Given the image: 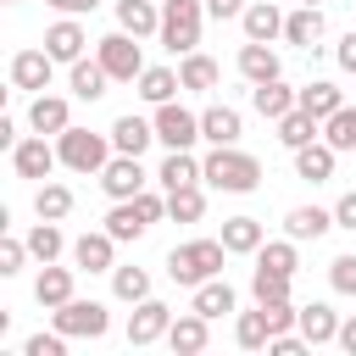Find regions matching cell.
Masks as SVG:
<instances>
[{"label":"cell","instance_id":"12","mask_svg":"<svg viewBox=\"0 0 356 356\" xmlns=\"http://www.w3.org/2000/svg\"><path fill=\"white\" fill-rule=\"evenodd\" d=\"M250 106H256V117L278 122V117H289L300 106V89H289L284 78H267V83H250Z\"/></svg>","mask_w":356,"mask_h":356},{"label":"cell","instance_id":"44","mask_svg":"<svg viewBox=\"0 0 356 356\" xmlns=\"http://www.w3.org/2000/svg\"><path fill=\"white\" fill-rule=\"evenodd\" d=\"M328 284H334V295H356V250L328 261Z\"/></svg>","mask_w":356,"mask_h":356},{"label":"cell","instance_id":"9","mask_svg":"<svg viewBox=\"0 0 356 356\" xmlns=\"http://www.w3.org/2000/svg\"><path fill=\"white\" fill-rule=\"evenodd\" d=\"M56 161H61V150H56L44 134H33V139H17V145H11V172H17V178H39V184H44V178L56 172Z\"/></svg>","mask_w":356,"mask_h":356},{"label":"cell","instance_id":"39","mask_svg":"<svg viewBox=\"0 0 356 356\" xmlns=\"http://www.w3.org/2000/svg\"><path fill=\"white\" fill-rule=\"evenodd\" d=\"M111 295H117L122 306H139V300L150 295V273H145V267H111Z\"/></svg>","mask_w":356,"mask_h":356},{"label":"cell","instance_id":"38","mask_svg":"<svg viewBox=\"0 0 356 356\" xmlns=\"http://www.w3.org/2000/svg\"><path fill=\"white\" fill-rule=\"evenodd\" d=\"M28 250H33V261L44 267V261H56V256L67 250V239H61V228H56L50 217H39V222L28 228Z\"/></svg>","mask_w":356,"mask_h":356},{"label":"cell","instance_id":"3","mask_svg":"<svg viewBox=\"0 0 356 356\" xmlns=\"http://www.w3.org/2000/svg\"><path fill=\"white\" fill-rule=\"evenodd\" d=\"M200 17H206V0H161V44L172 56H189L200 44Z\"/></svg>","mask_w":356,"mask_h":356},{"label":"cell","instance_id":"42","mask_svg":"<svg viewBox=\"0 0 356 356\" xmlns=\"http://www.w3.org/2000/svg\"><path fill=\"white\" fill-rule=\"evenodd\" d=\"M323 139L345 156V150H356V106H339L328 122H323Z\"/></svg>","mask_w":356,"mask_h":356},{"label":"cell","instance_id":"46","mask_svg":"<svg viewBox=\"0 0 356 356\" xmlns=\"http://www.w3.org/2000/svg\"><path fill=\"white\" fill-rule=\"evenodd\" d=\"M22 356H67V334H61V328H56V334H28Z\"/></svg>","mask_w":356,"mask_h":356},{"label":"cell","instance_id":"26","mask_svg":"<svg viewBox=\"0 0 356 356\" xmlns=\"http://www.w3.org/2000/svg\"><path fill=\"white\" fill-rule=\"evenodd\" d=\"M150 139H156V122H145V117H134V111L111 122V145H117L122 156H145Z\"/></svg>","mask_w":356,"mask_h":356},{"label":"cell","instance_id":"14","mask_svg":"<svg viewBox=\"0 0 356 356\" xmlns=\"http://www.w3.org/2000/svg\"><path fill=\"white\" fill-rule=\"evenodd\" d=\"M50 72H56L50 50H17L11 56V83L17 89H50Z\"/></svg>","mask_w":356,"mask_h":356},{"label":"cell","instance_id":"32","mask_svg":"<svg viewBox=\"0 0 356 356\" xmlns=\"http://www.w3.org/2000/svg\"><path fill=\"white\" fill-rule=\"evenodd\" d=\"M339 106H345V95H339V83H328V78H317V83L300 89V111H312L317 122H328Z\"/></svg>","mask_w":356,"mask_h":356},{"label":"cell","instance_id":"31","mask_svg":"<svg viewBox=\"0 0 356 356\" xmlns=\"http://www.w3.org/2000/svg\"><path fill=\"white\" fill-rule=\"evenodd\" d=\"M134 83H139V100H150V106H161V100H172V95L184 89V78H178L172 67H145Z\"/></svg>","mask_w":356,"mask_h":356},{"label":"cell","instance_id":"7","mask_svg":"<svg viewBox=\"0 0 356 356\" xmlns=\"http://www.w3.org/2000/svg\"><path fill=\"white\" fill-rule=\"evenodd\" d=\"M150 122H156V139H161L167 150H195V139H200V117L184 111L178 100H161Z\"/></svg>","mask_w":356,"mask_h":356},{"label":"cell","instance_id":"53","mask_svg":"<svg viewBox=\"0 0 356 356\" xmlns=\"http://www.w3.org/2000/svg\"><path fill=\"white\" fill-rule=\"evenodd\" d=\"M17 139H22V134H17V122H11V117H0V145H6V150H11V145H17Z\"/></svg>","mask_w":356,"mask_h":356},{"label":"cell","instance_id":"23","mask_svg":"<svg viewBox=\"0 0 356 356\" xmlns=\"http://www.w3.org/2000/svg\"><path fill=\"white\" fill-rule=\"evenodd\" d=\"M222 245H228V256H256L261 245H267V228L256 222V217H228L222 222V234H217Z\"/></svg>","mask_w":356,"mask_h":356},{"label":"cell","instance_id":"11","mask_svg":"<svg viewBox=\"0 0 356 356\" xmlns=\"http://www.w3.org/2000/svg\"><path fill=\"white\" fill-rule=\"evenodd\" d=\"M72 267L78 273H111L117 267V239L100 228V234H78L72 239Z\"/></svg>","mask_w":356,"mask_h":356},{"label":"cell","instance_id":"40","mask_svg":"<svg viewBox=\"0 0 356 356\" xmlns=\"http://www.w3.org/2000/svg\"><path fill=\"white\" fill-rule=\"evenodd\" d=\"M33 211H39V217H50V222H61V217L72 211V189H67V184H56V178H44V184H39V195H33Z\"/></svg>","mask_w":356,"mask_h":356},{"label":"cell","instance_id":"24","mask_svg":"<svg viewBox=\"0 0 356 356\" xmlns=\"http://www.w3.org/2000/svg\"><path fill=\"white\" fill-rule=\"evenodd\" d=\"M295 328H300L312 345H328V339H339V312H334L328 300H312V306H300Z\"/></svg>","mask_w":356,"mask_h":356},{"label":"cell","instance_id":"52","mask_svg":"<svg viewBox=\"0 0 356 356\" xmlns=\"http://www.w3.org/2000/svg\"><path fill=\"white\" fill-rule=\"evenodd\" d=\"M44 6H56L61 17H83V11H95L100 0H44Z\"/></svg>","mask_w":356,"mask_h":356},{"label":"cell","instance_id":"34","mask_svg":"<svg viewBox=\"0 0 356 356\" xmlns=\"http://www.w3.org/2000/svg\"><path fill=\"white\" fill-rule=\"evenodd\" d=\"M167 217H172V222H200V217H206V189H200V184L167 189Z\"/></svg>","mask_w":356,"mask_h":356},{"label":"cell","instance_id":"35","mask_svg":"<svg viewBox=\"0 0 356 356\" xmlns=\"http://www.w3.org/2000/svg\"><path fill=\"white\" fill-rule=\"evenodd\" d=\"M234 339H239V350H267V339H273L267 312H261V306H256V312H239V317H234Z\"/></svg>","mask_w":356,"mask_h":356},{"label":"cell","instance_id":"17","mask_svg":"<svg viewBox=\"0 0 356 356\" xmlns=\"http://www.w3.org/2000/svg\"><path fill=\"white\" fill-rule=\"evenodd\" d=\"M72 273H78V267H56V261H44L39 278H33V300H39L44 312L67 306V300H72Z\"/></svg>","mask_w":356,"mask_h":356},{"label":"cell","instance_id":"50","mask_svg":"<svg viewBox=\"0 0 356 356\" xmlns=\"http://www.w3.org/2000/svg\"><path fill=\"white\" fill-rule=\"evenodd\" d=\"M334 61H339L345 72H356V28H350V33L339 39V50H334Z\"/></svg>","mask_w":356,"mask_h":356},{"label":"cell","instance_id":"22","mask_svg":"<svg viewBox=\"0 0 356 356\" xmlns=\"http://www.w3.org/2000/svg\"><path fill=\"white\" fill-rule=\"evenodd\" d=\"M239 134H245V122H239L234 106H206L200 111V139L206 145H239Z\"/></svg>","mask_w":356,"mask_h":356},{"label":"cell","instance_id":"15","mask_svg":"<svg viewBox=\"0 0 356 356\" xmlns=\"http://www.w3.org/2000/svg\"><path fill=\"white\" fill-rule=\"evenodd\" d=\"M28 128L33 134H67L72 128V106L61 100V95H33V106H28Z\"/></svg>","mask_w":356,"mask_h":356},{"label":"cell","instance_id":"27","mask_svg":"<svg viewBox=\"0 0 356 356\" xmlns=\"http://www.w3.org/2000/svg\"><path fill=\"white\" fill-rule=\"evenodd\" d=\"M150 228V217L139 211V200H111V211H106V234L117 239V245H128V239H139Z\"/></svg>","mask_w":356,"mask_h":356},{"label":"cell","instance_id":"43","mask_svg":"<svg viewBox=\"0 0 356 356\" xmlns=\"http://www.w3.org/2000/svg\"><path fill=\"white\" fill-rule=\"evenodd\" d=\"M289 284H295V278H289V273H273V267H256V273H250V295H256L261 306H267V300H289Z\"/></svg>","mask_w":356,"mask_h":356},{"label":"cell","instance_id":"2","mask_svg":"<svg viewBox=\"0 0 356 356\" xmlns=\"http://www.w3.org/2000/svg\"><path fill=\"white\" fill-rule=\"evenodd\" d=\"M222 256H228L222 239H189V245H172V250H167V278L184 284V289H200L206 278H222Z\"/></svg>","mask_w":356,"mask_h":356},{"label":"cell","instance_id":"49","mask_svg":"<svg viewBox=\"0 0 356 356\" xmlns=\"http://www.w3.org/2000/svg\"><path fill=\"white\" fill-rule=\"evenodd\" d=\"M206 17L228 22V17H245V0H206Z\"/></svg>","mask_w":356,"mask_h":356},{"label":"cell","instance_id":"48","mask_svg":"<svg viewBox=\"0 0 356 356\" xmlns=\"http://www.w3.org/2000/svg\"><path fill=\"white\" fill-rule=\"evenodd\" d=\"M334 228H350V234H356V189H345V195L334 200Z\"/></svg>","mask_w":356,"mask_h":356},{"label":"cell","instance_id":"37","mask_svg":"<svg viewBox=\"0 0 356 356\" xmlns=\"http://www.w3.org/2000/svg\"><path fill=\"white\" fill-rule=\"evenodd\" d=\"M317 134H323V122H317L312 111H300V106H295L289 117H278V139H284L289 150H300V145H312Z\"/></svg>","mask_w":356,"mask_h":356},{"label":"cell","instance_id":"1","mask_svg":"<svg viewBox=\"0 0 356 356\" xmlns=\"http://www.w3.org/2000/svg\"><path fill=\"white\" fill-rule=\"evenodd\" d=\"M200 172H206V184L222 189V195H250V189L261 184V161H256L250 150H239V145H211V156L200 161Z\"/></svg>","mask_w":356,"mask_h":356},{"label":"cell","instance_id":"20","mask_svg":"<svg viewBox=\"0 0 356 356\" xmlns=\"http://www.w3.org/2000/svg\"><path fill=\"white\" fill-rule=\"evenodd\" d=\"M239 22H245V39H261V44H273V39H284V11H278L273 0H250Z\"/></svg>","mask_w":356,"mask_h":356},{"label":"cell","instance_id":"18","mask_svg":"<svg viewBox=\"0 0 356 356\" xmlns=\"http://www.w3.org/2000/svg\"><path fill=\"white\" fill-rule=\"evenodd\" d=\"M117 28L134 39L161 33V0H117Z\"/></svg>","mask_w":356,"mask_h":356},{"label":"cell","instance_id":"16","mask_svg":"<svg viewBox=\"0 0 356 356\" xmlns=\"http://www.w3.org/2000/svg\"><path fill=\"white\" fill-rule=\"evenodd\" d=\"M334 161H339V150H334L328 139H312V145L295 150V178H306V184H328V178H334Z\"/></svg>","mask_w":356,"mask_h":356},{"label":"cell","instance_id":"21","mask_svg":"<svg viewBox=\"0 0 356 356\" xmlns=\"http://www.w3.org/2000/svg\"><path fill=\"white\" fill-rule=\"evenodd\" d=\"M323 39V6H295L284 17V44H300V50H317Z\"/></svg>","mask_w":356,"mask_h":356},{"label":"cell","instance_id":"33","mask_svg":"<svg viewBox=\"0 0 356 356\" xmlns=\"http://www.w3.org/2000/svg\"><path fill=\"white\" fill-rule=\"evenodd\" d=\"M189 306H195L200 317H228V312H234V284H228V278H206Z\"/></svg>","mask_w":356,"mask_h":356},{"label":"cell","instance_id":"6","mask_svg":"<svg viewBox=\"0 0 356 356\" xmlns=\"http://www.w3.org/2000/svg\"><path fill=\"white\" fill-rule=\"evenodd\" d=\"M95 56H100V67L111 72V83H134L139 72H145V56H139V44H134V33H106V39H95Z\"/></svg>","mask_w":356,"mask_h":356},{"label":"cell","instance_id":"28","mask_svg":"<svg viewBox=\"0 0 356 356\" xmlns=\"http://www.w3.org/2000/svg\"><path fill=\"white\" fill-rule=\"evenodd\" d=\"M156 184L161 189H184V184H206V172H200V161L189 150H167V161L156 167Z\"/></svg>","mask_w":356,"mask_h":356},{"label":"cell","instance_id":"30","mask_svg":"<svg viewBox=\"0 0 356 356\" xmlns=\"http://www.w3.org/2000/svg\"><path fill=\"white\" fill-rule=\"evenodd\" d=\"M67 83H72V95H78V100H100V95H106V83H111V72L100 67V56H95V61H83V56H78Z\"/></svg>","mask_w":356,"mask_h":356},{"label":"cell","instance_id":"47","mask_svg":"<svg viewBox=\"0 0 356 356\" xmlns=\"http://www.w3.org/2000/svg\"><path fill=\"white\" fill-rule=\"evenodd\" d=\"M300 350H312V339H306V334H289V328H284V334H273V339H267V356H300Z\"/></svg>","mask_w":356,"mask_h":356},{"label":"cell","instance_id":"19","mask_svg":"<svg viewBox=\"0 0 356 356\" xmlns=\"http://www.w3.org/2000/svg\"><path fill=\"white\" fill-rule=\"evenodd\" d=\"M83 44H89V39H83V22H78V17H61V22L44 28V50H50L56 61H67V67L83 56Z\"/></svg>","mask_w":356,"mask_h":356},{"label":"cell","instance_id":"41","mask_svg":"<svg viewBox=\"0 0 356 356\" xmlns=\"http://www.w3.org/2000/svg\"><path fill=\"white\" fill-rule=\"evenodd\" d=\"M256 267H273V273H289V278H295V267H300L295 239H267V245L256 250Z\"/></svg>","mask_w":356,"mask_h":356},{"label":"cell","instance_id":"8","mask_svg":"<svg viewBox=\"0 0 356 356\" xmlns=\"http://www.w3.org/2000/svg\"><path fill=\"white\" fill-rule=\"evenodd\" d=\"M100 189L111 195V200H134V195H145L150 189V172L139 167V156H111L106 167H100Z\"/></svg>","mask_w":356,"mask_h":356},{"label":"cell","instance_id":"25","mask_svg":"<svg viewBox=\"0 0 356 356\" xmlns=\"http://www.w3.org/2000/svg\"><path fill=\"white\" fill-rule=\"evenodd\" d=\"M239 72H245V83H267V78H278V50L261 44V39H245V44H239Z\"/></svg>","mask_w":356,"mask_h":356},{"label":"cell","instance_id":"5","mask_svg":"<svg viewBox=\"0 0 356 356\" xmlns=\"http://www.w3.org/2000/svg\"><path fill=\"white\" fill-rule=\"evenodd\" d=\"M50 323L67 334V339H106V328H111V312L100 306V300H67V306H56L50 312Z\"/></svg>","mask_w":356,"mask_h":356},{"label":"cell","instance_id":"4","mask_svg":"<svg viewBox=\"0 0 356 356\" xmlns=\"http://www.w3.org/2000/svg\"><path fill=\"white\" fill-rule=\"evenodd\" d=\"M56 150H61V167H72V172H100L106 161H111V134H89V128H67V134H56Z\"/></svg>","mask_w":356,"mask_h":356},{"label":"cell","instance_id":"45","mask_svg":"<svg viewBox=\"0 0 356 356\" xmlns=\"http://www.w3.org/2000/svg\"><path fill=\"white\" fill-rule=\"evenodd\" d=\"M28 256H33V250H28V239H11V234L0 239V273H6V278H11V273H22V261H28Z\"/></svg>","mask_w":356,"mask_h":356},{"label":"cell","instance_id":"54","mask_svg":"<svg viewBox=\"0 0 356 356\" xmlns=\"http://www.w3.org/2000/svg\"><path fill=\"white\" fill-rule=\"evenodd\" d=\"M295 6H323V0H295Z\"/></svg>","mask_w":356,"mask_h":356},{"label":"cell","instance_id":"55","mask_svg":"<svg viewBox=\"0 0 356 356\" xmlns=\"http://www.w3.org/2000/svg\"><path fill=\"white\" fill-rule=\"evenodd\" d=\"M6 6H17V0H6Z\"/></svg>","mask_w":356,"mask_h":356},{"label":"cell","instance_id":"13","mask_svg":"<svg viewBox=\"0 0 356 356\" xmlns=\"http://www.w3.org/2000/svg\"><path fill=\"white\" fill-rule=\"evenodd\" d=\"M167 345H172L178 356L206 350V345H211V317H200L195 306H189V312H178V317H172V328H167Z\"/></svg>","mask_w":356,"mask_h":356},{"label":"cell","instance_id":"51","mask_svg":"<svg viewBox=\"0 0 356 356\" xmlns=\"http://www.w3.org/2000/svg\"><path fill=\"white\" fill-rule=\"evenodd\" d=\"M334 345L356 356V312H350V317H339V339H334Z\"/></svg>","mask_w":356,"mask_h":356},{"label":"cell","instance_id":"29","mask_svg":"<svg viewBox=\"0 0 356 356\" xmlns=\"http://www.w3.org/2000/svg\"><path fill=\"white\" fill-rule=\"evenodd\" d=\"M334 228V211H323V206H295L289 217H284V234L300 245V239H323Z\"/></svg>","mask_w":356,"mask_h":356},{"label":"cell","instance_id":"36","mask_svg":"<svg viewBox=\"0 0 356 356\" xmlns=\"http://www.w3.org/2000/svg\"><path fill=\"white\" fill-rule=\"evenodd\" d=\"M178 78H184V89L206 95V89H217V61H211V56H200V50H189V56L178 61Z\"/></svg>","mask_w":356,"mask_h":356},{"label":"cell","instance_id":"10","mask_svg":"<svg viewBox=\"0 0 356 356\" xmlns=\"http://www.w3.org/2000/svg\"><path fill=\"white\" fill-rule=\"evenodd\" d=\"M167 328H172V306H161L150 295L128 312V345H156V339H167Z\"/></svg>","mask_w":356,"mask_h":356}]
</instances>
